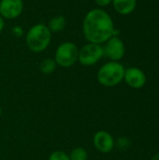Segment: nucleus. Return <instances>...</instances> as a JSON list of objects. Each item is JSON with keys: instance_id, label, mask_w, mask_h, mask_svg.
<instances>
[{"instance_id": "obj_2", "label": "nucleus", "mask_w": 159, "mask_h": 160, "mask_svg": "<svg viewBox=\"0 0 159 160\" xmlns=\"http://www.w3.org/2000/svg\"><path fill=\"white\" fill-rule=\"evenodd\" d=\"M52 40V32L44 23L33 25L26 33L25 42L28 49L33 52H41L45 51Z\"/></svg>"}, {"instance_id": "obj_3", "label": "nucleus", "mask_w": 159, "mask_h": 160, "mask_svg": "<svg viewBox=\"0 0 159 160\" xmlns=\"http://www.w3.org/2000/svg\"><path fill=\"white\" fill-rule=\"evenodd\" d=\"M126 68L116 61H109L102 65L97 71L98 82L105 87H114L124 81Z\"/></svg>"}, {"instance_id": "obj_19", "label": "nucleus", "mask_w": 159, "mask_h": 160, "mask_svg": "<svg viewBox=\"0 0 159 160\" xmlns=\"http://www.w3.org/2000/svg\"><path fill=\"white\" fill-rule=\"evenodd\" d=\"M150 160H159V153H157L156 155H154Z\"/></svg>"}, {"instance_id": "obj_11", "label": "nucleus", "mask_w": 159, "mask_h": 160, "mask_svg": "<svg viewBox=\"0 0 159 160\" xmlns=\"http://www.w3.org/2000/svg\"><path fill=\"white\" fill-rule=\"evenodd\" d=\"M66 25H67L66 18L62 15H57L49 21V23L47 26L52 33H58V32L63 31Z\"/></svg>"}, {"instance_id": "obj_12", "label": "nucleus", "mask_w": 159, "mask_h": 160, "mask_svg": "<svg viewBox=\"0 0 159 160\" xmlns=\"http://www.w3.org/2000/svg\"><path fill=\"white\" fill-rule=\"evenodd\" d=\"M56 68H57V64L55 60L52 58H46L42 60L39 65V70L41 71V73L46 74V75L53 73Z\"/></svg>"}, {"instance_id": "obj_10", "label": "nucleus", "mask_w": 159, "mask_h": 160, "mask_svg": "<svg viewBox=\"0 0 159 160\" xmlns=\"http://www.w3.org/2000/svg\"><path fill=\"white\" fill-rule=\"evenodd\" d=\"M112 4L118 14L127 16L135 10L137 7V0H112Z\"/></svg>"}, {"instance_id": "obj_15", "label": "nucleus", "mask_w": 159, "mask_h": 160, "mask_svg": "<svg viewBox=\"0 0 159 160\" xmlns=\"http://www.w3.org/2000/svg\"><path fill=\"white\" fill-rule=\"evenodd\" d=\"M115 145L120 150H127L130 146V140L127 137H120L115 142Z\"/></svg>"}, {"instance_id": "obj_6", "label": "nucleus", "mask_w": 159, "mask_h": 160, "mask_svg": "<svg viewBox=\"0 0 159 160\" xmlns=\"http://www.w3.org/2000/svg\"><path fill=\"white\" fill-rule=\"evenodd\" d=\"M104 56L111 61L119 62L126 53V47L124 41L118 36H112L103 45Z\"/></svg>"}, {"instance_id": "obj_14", "label": "nucleus", "mask_w": 159, "mask_h": 160, "mask_svg": "<svg viewBox=\"0 0 159 160\" xmlns=\"http://www.w3.org/2000/svg\"><path fill=\"white\" fill-rule=\"evenodd\" d=\"M48 160H70L69 159V156L67 153L61 151V150H56L51 153V155L49 156V159Z\"/></svg>"}, {"instance_id": "obj_20", "label": "nucleus", "mask_w": 159, "mask_h": 160, "mask_svg": "<svg viewBox=\"0 0 159 160\" xmlns=\"http://www.w3.org/2000/svg\"><path fill=\"white\" fill-rule=\"evenodd\" d=\"M2 114V107H1V104H0V116Z\"/></svg>"}, {"instance_id": "obj_17", "label": "nucleus", "mask_w": 159, "mask_h": 160, "mask_svg": "<svg viewBox=\"0 0 159 160\" xmlns=\"http://www.w3.org/2000/svg\"><path fill=\"white\" fill-rule=\"evenodd\" d=\"M95 2L98 7L103 8V7H107L110 4H112V0H95Z\"/></svg>"}, {"instance_id": "obj_1", "label": "nucleus", "mask_w": 159, "mask_h": 160, "mask_svg": "<svg viewBox=\"0 0 159 160\" xmlns=\"http://www.w3.org/2000/svg\"><path fill=\"white\" fill-rule=\"evenodd\" d=\"M82 33L89 43L104 44L115 35V28L111 15L102 8H93L84 16Z\"/></svg>"}, {"instance_id": "obj_7", "label": "nucleus", "mask_w": 159, "mask_h": 160, "mask_svg": "<svg viewBox=\"0 0 159 160\" xmlns=\"http://www.w3.org/2000/svg\"><path fill=\"white\" fill-rule=\"evenodd\" d=\"M93 144L98 152L102 154H109L113 150L115 141L112 135L108 131L98 130L93 137Z\"/></svg>"}, {"instance_id": "obj_16", "label": "nucleus", "mask_w": 159, "mask_h": 160, "mask_svg": "<svg viewBox=\"0 0 159 160\" xmlns=\"http://www.w3.org/2000/svg\"><path fill=\"white\" fill-rule=\"evenodd\" d=\"M12 34L16 38H21L23 34L22 28L21 26H13L12 27Z\"/></svg>"}, {"instance_id": "obj_8", "label": "nucleus", "mask_w": 159, "mask_h": 160, "mask_svg": "<svg viewBox=\"0 0 159 160\" xmlns=\"http://www.w3.org/2000/svg\"><path fill=\"white\" fill-rule=\"evenodd\" d=\"M23 11L22 0H1L0 16L3 19L13 20L18 18Z\"/></svg>"}, {"instance_id": "obj_5", "label": "nucleus", "mask_w": 159, "mask_h": 160, "mask_svg": "<svg viewBox=\"0 0 159 160\" xmlns=\"http://www.w3.org/2000/svg\"><path fill=\"white\" fill-rule=\"evenodd\" d=\"M104 56L103 46L100 44L87 43L79 49L78 61L81 65L90 67L96 65Z\"/></svg>"}, {"instance_id": "obj_18", "label": "nucleus", "mask_w": 159, "mask_h": 160, "mask_svg": "<svg viewBox=\"0 0 159 160\" xmlns=\"http://www.w3.org/2000/svg\"><path fill=\"white\" fill-rule=\"evenodd\" d=\"M4 26H5V22H4V19L0 16V33L3 31L4 29Z\"/></svg>"}, {"instance_id": "obj_9", "label": "nucleus", "mask_w": 159, "mask_h": 160, "mask_svg": "<svg viewBox=\"0 0 159 160\" xmlns=\"http://www.w3.org/2000/svg\"><path fill=\"white\" fill-rule=\"evenodd\" d=\"M124 81L129 87L133 89H141L145 85L147 78L143 70L139 68L132 67L126 68Z\"/></svg>"}, {"instance_id": "obj_4", "label": "nucleus", "mask_w": 159, "mask_h": 160, "mask_svg": "<svg viewBox=\"0 0 159 160\" xmlns=\"http://www.w3.org/2000/svg\"><path fill=\"white\" fill-rule=\"evenodd\" d=\"M78 53L79 48L77 45L74 42L66 41L57 47L54 54V60L57 66L67 68L76 64L78 61Z\"/></svg>"}, {"instance_id": "obj_13", "label": "nucleus", "mask_w": 159, "mask_h": 160, "mask_svg": "<svg viewBox=\"0 0 159 160\" xmlns=\"http://www.w3.org/2000/svg\"><path fill=\"white\" fill-rule=\"evenodd\" d=\"M70 160H88V152L83 147H76L68 154Z\"/></svg>"}]
</instances>
